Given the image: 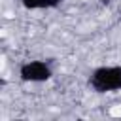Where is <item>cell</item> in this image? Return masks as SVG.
Segmentation results:
<instances>
[{"label": "cell", "instance_id": "6da1fadb", "mask_svg": "<svg viewBox=\"0 0 121 121\" xmlns=\"http://www.w3.org/2000/svg\"><path fill=\"white\" fill-rule=\"evenodd\" d=\"M89 85L95 93L121 91V66H100L93 70Z\"/></svg>", "mask_w": 121, "mask_h": 121}, {"label": "cell", "instance_id": "7a4b0ae2", "mask_svg": "<svg viewBox=\"0 0 121 121\" xmlns=\"http://www.w3.org/2000/svg\"><path fill=\"white\" fill-rule=\"evenodd\" d=\"M19 76L23 81L42 83L53 76V70H51L49 62H45V60H28L19 68Z\"/></svg>", "mask_w": 121, "mask_h": 121}, {"label": "cell", "instance_id": "3957f363", "mask_svg": "<svg viewBox=\"0 0 121 121\" xmlns=\"http://www.w3.org/2000/svg\"><path fill=\"white\" fill-rule=\"evenodd\" d=\"M62 0H21L25 9H51L60 6Z\"/></svg>", "mask_w": 121, "mask_h": 121}, {"label": "cell", "instance_id": "277c9868", "mask_svg": "<svg viewBox=\"0 0 121 121\" xmlns=\"http://www.w3.org/2000/svg\"><path fill=\"white\" fill-rule=\"evenodd\" d=\"M100 2H102V4H110L112 0H100Z\"/></svg>", "mask_w": 121, "mask_h": 121}]
</instances>
